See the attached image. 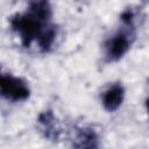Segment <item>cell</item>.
I'll return each instance as SVG.
<instances>
[{"label": "cell", "instance_id": "obj_3", "mask_svg": "<svg viewBox=\"0 0 149 149\" xmlns=\"http://www.w3.org/2000/svg\"><path fill=\"white\" fill-rule=\"evenodd\" d=\"M123 95H125L123 87L119 84H113L104 92L101 97L104 107L109 112L116 111L123 101Z\"/></svg>", "mask_w": 149, "mask_h": 149}, {"label": "cell", "instance_id": "obj_1", "mask_svg": "<svg viewBox=\"0 0 149 149\" xmlns=\"http://www.w3.org/2000/svg\"><path fill=\"white\" fill-rule=\"evenodd\" d=\"M1 94L8 100H24L29 97V88L26 85L24 81H22L20 78L13 77L10 74H2L1 81Z\"/></svg>", "mask_w": 149, "mask_h": 149}, {"label": "cell", "instance_id": "obj_5", "mask_svg": "<svg viewBox=\"0 0 149 149\" xmlns=\"http://www.w3.org/2000/svg\"><path fill=\"white\" fill-rule=\"evenodd\" d=\"M38 125L47 139L56 140L58 137V128L56 126L55 116L50 111L43 112L38 116Z\"/></svg>", "mask_w": 149, "mask_h": 149}, {"label": "cell", "instance_id": "obj_6", "mask_svg": "<svg viewBox=\"0 0 149 149\" xmlns=\"http://www.w3.org/2000/svg\"><path fill=\"white\" fill-rule=\"evenodd\" d=\"M147 109H148V113H149V99L147 100Z\"/></svg>", "mask_w": 149, "mask_h": 149}, {"label": "cell", "instance_id": "obj_4", "mask_svg": "<svg viewBox=\"0 0 149 149\" xmlns=\"http://www.w3.org/2000/svg\"><path fill=\"white\" fill-rule=\"evenodd\" d=\"M73 147L78 148H94L98 147V136L94 130L90 128H80L76 132Z\"/></svg>", "mask_w": 149, "mask_h": 149}, {"label": "cell", "instance_id": "obj_2", "mask_svg": "<svg viewBox=\"0 0 149 149\" xmlns=\"http://www.w3.org/2000/svg\"><path fill=\"white\" fill-rule=\"evenodd\" d=\"M130 47V34L126 31H120L111 37L105 45V54L108 61L120 59Z\"/></svg>", "mask_w": 149, "mask_h": 149}]
</instances>
